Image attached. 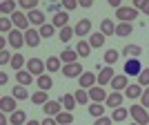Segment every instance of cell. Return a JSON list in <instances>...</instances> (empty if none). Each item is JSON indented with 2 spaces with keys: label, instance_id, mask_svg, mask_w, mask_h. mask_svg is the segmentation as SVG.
Returning <instances> with one entry per match:
<instances>
[{
  "label": "cell",
  "instance_id": "18",
  "mask_svg": "<svg viewBox=\"0 0 149 125\" xmlns=\"http://www.w3.org/2000/svg\"><path fill=\"white\" fill-rule=\"evenodd\" d=\"M51 25H54L58 31H60L62 27H67V25H69V13H67V11H58L56 16H54V20H51Z\"/></svg>",
  "mask_w": 149,
  "mask_h": 125
},
{
  "label": "cell",
  "instance_id": "17",
  "mask_svg": "<svg viewBox=\"0 0 149 125\" xmlns=\"http://www.w3.org/2000/svg\"><path fill=\"white\" fill-rule=\"evenodd\" d=\"M0 11H2V16H9V18H11L13 13L18 11V2H13V0H2V2H0Z\"/></svg>",
  "mask_w": 149,
  "mask_h": 125
},
{
  "label": "cell",
  "instance_id": "16",
  "mask_svg": "<svg viewBox=\"0 0 149 125\" xmlns=\"http://www.w3.org/2000/svg\"><path fill=\"white\" fill-rule=\"evenodd\" d=\"M42 110H45V114H47V116H58L65 107H62L60 100H49V103H45V105H42Z\"/></svg>",
  "mask_w": 149,
  "mask_h": 125
},
{
  "label": "cell",
  "instance_id": "21",
  "mask_svg": "<svg viewBox=\"0 0 149 125\" xmlns=\"http://www.w3.org/2000/svg\"><path fill=\"white\" fill-rule=\"evenodd\" d=\"M143 92H145V87H140L138 83H129V87L125 89V96L134 100V98H140V96H143Z\"/></svg>",
  "mask_w": 149,
  "mask_h": 125
},
{
  "label": "cell",
  "instance_id": "47",
  "mask_svg": "<svg viewBox=\"0 0 149 125\" xmlns=\"http://www.w3.org/2000/svg\"><path fill=\"white\" fill-rule=\"evenodd\" d=\"M140 105H143L145 110H149V87H145L143 96H140Z\"/></svg>",
  "mask_w": 149,
  "mask_h": 125
},
{
  "label": "cell",
  "instance_id": "39",
  "mask_svg": "<svg viewBox=\"0 0 149 125\" xmlns=\"http://www.w3.org/2000/svg\"><path fill=\"white\" fill-rule=\"evenodd\" d=\"M16 29V27H13V22H11V18H7V16H2V18H0V31H2V34H11V31Z\"/></svg>",
  "mask_w": 149,
  "mask_h": 125
},
{
  "label": "cell",
  "instance_id": "35",
  "mask_svg": "<svg viewBox=\"0 0 149 125\" xmlns=\"http://www.w3.org/2000/svg\"><path fill=\"white\" fill-rule=\"evenodd\" d=\"M76 51H78V56L85 58L91 54V45H89V40H78V45H76Z\"/></svg>",
  "mask_w": 149,
  "mask_h": 125
},
{
  "label": "cell",
  "instance_id": "10",
  "mask_svg": "<svg viewBox=\"0 0 149 125\" xmlns=\"http://www.w3.org/2000/svg\"><path fill=\"white\" fill-rule=\"evenodd\" d=\"M87 92H89L91 103H105L107 96H109V92H105V87H100V85H93V87L87 89Z\"/></svg>",
  "mask_w": 149,
  "mask_h": 125
},
{
  "label": "cell",
  "instance_id": "40",
  "mask_svg": "<svg viewBox=\"0 0 149 125\" xmlns=\"http://www.w3.org/2000/svg\"><path fill=\"white\" fill-rule=\"evenodd\" d=\"M11 96H13L16 100H25L29 94H27V87H25V85H16V87L11 89Z\"/></svg>",
  "mask_w": 149,
  "mask_h": 125
},
{
  "label": "cell",
  "instance_id": "1",
  "mask_svg": "<svg viewBox=\"0 0 149 125\" xmlns=\"http://www.w3.org/2000/svg\"><path fill=\"white\" fill-rule=\"evenodd\" d=\"M129 116L134 119V123H138V125H149V114L140 103H138V105L134 103V105L129 107Z\"/></svg>",
  "mask_w": 149,
  "mask_h": 125
},
{
  "label": "cell",
  "instance_id": "6",
  "mask_svg": "<svg viewBox=\"0 0 149 125\" xmlns=\"http://www.w3.org/2000/svg\"><path fill=\"white\" fill-rule=\"evenodd\" d=\"M45 69H47V65H45L42 58H36V56H33V58L27 60V72H31L33 76H42Z\"/></svg>",
  "mask_w": 149,
  "mask_h": 125
},
{
  "label": "cell",
  "instance_id": "7",
  "mask_svg": "<svg viewBox=\"0 0 149 125\" xmlns=\"http://www.w3.org/2000/svg\"><path fill=\"white\" fill-rule=\"evenodd\" d=\"M113 76H116V72H113V67H111V65H107V67L98 69V85H100V87L109 85V83L113 81Z\"/></svg>",
  "mask_w": 149,
  "mask_h": 125
},
{
  "label": "cell",
  "instance_id": "23",
  "mask_svg": "<svg viewBox=\"0 0 149 125\" xmlns=\"http://www.w3.org/2000/svg\"><path fill=\"white\" fill-rule=\"evenodd\" d=\"M100 34H105V36H116V22L109 18L100 20Z\"/></svg>",
  "mask_w": 149,
  "mask_h": 125
},
{
  "label": "cell",
  "instance_id": "48",
  "mask_svg": "<svg viewBox=\"0 0 149 125\" xmlns=\"http://www.w3.org/2000/svg\"><path fill=\"white\" fill-rule=\"evenodd\" d=\"M111 123H113L111 116H100V119L93 121V125H111Z\"/></svg>",
  "mask_w": 149,
  "mask_h": 125
},
{
  "label": "cell",
  "instance_id": "28",
  "mask_svg": "<svg viewBox=\"0 0 149 125\" xmlns=\"http://www.w3.org/2000/svg\"><path fill=\"white\" fill-rule=\"evenodd\" d=\"M120 54L127 56V58H138L140 54H143V47H138V45H127V47H123Z\"/></svg>",
  "mask_w": 149,
  "mask_h": 125
},
{
  "label": "cell",
  "instance_id": "41",
  "mask_svg": "<svg viewBox=\"0 0 149 125\" xmlns=\"http://www.w3.org/2000/svg\"><path fill=\"white\" fill-rule=\"evenodd\" d=\"M118 58H120V51L118 49H107L105 51V62H107V65H116Z\"/></svg>",
  "mask_w": 149,
  "mask_h": 125
},
{
  "label": "cell",
  "instance_id": "24",
  "mask_svg": "<svg viewBox=\"0 0 149 125\" xmlns=\"http://www.w3.org/2000/svg\"><path fill=\"white\" fill-rule=\"evenodd\" d=\"M27 16H29V22H31L33 27H38V29L45 25V13L40 11V9H36V11H29Z\"/></svg>",
  "mask_w": 149,
  "mask_h": 125
},
{
  "label": "cell",
  "instance_id": "51",
  "mask_svg": "<svg viewBox=\"0 0 149 125\" xmlns=\"http://www.w3.org/2000/svg\"><path fill=\"white\" fill-rule=\"evenodd\" d=\"M91 5H93V0H80V7H82V9H89Z\"/></svg>",
  "mask_w": 149,
  "mask_h": 125
},
{
  "label": "cell",
  "instance_id": "53",
  "mask_svg": "<svg viewBox=\"0 0 149 125\" xmlns=\"http://www.w3.org/2000/svg\"><path fill=\"white\" fill-rule=\"evenodd\" d=\"M140 11H145L149 16V0H145V2H143V9H140Z\"/></svg>",
  "mask_w": 149,
  "mask_h": 125
},
{
  "label": "cell",
  "instance_id": "34",
  "mask_svg": "<svg viewBox=\"0 0 149 125\" xmlns=\"http://www.w3.org/2000/svg\"><path fill=\"white\" fill-rule=\"evenodd\" d=\"M18 7H20V11H25V13L36 11L38 9V0H18Z\"/></svg>",
  "mask_w": 149,
  "mask_h": 125
},
{
  "label": "cell",
  "instance_id": "49",
  "mask_svg": "<svg viewBox=\"0 0 149 125\" xmlns=\"http://www.w3.org/2000/svg\"><path fill=\"white\" fill-rule=\"evenodd\" d=\"M40 125H58V123H56V119H54V116H47Z\"/></svg>",
  "mask_w": 149,
  "mask_h": 125
},
{
  "label": "cell",
  "instance_id": "52",
  "mask_svg": "<svg viewBox=\"0 0 149 125\" xmlns=\"http://www.w3.org/2000/svg\"><path fill=\"white\" fill-rule=\"evenodd\" d=\"M7 81H9V76L5 72H0V85H7Z\"/></svg>",
  "mask_w": 149,
  "mask_h": 125
},
{
  "label": "cell",
  "instance_id": "43",
  "mask_svg": "<svg viewBox=\"0 0 149 125\" xmlns=\"http://www.w3.org/2000/svg\"><path fill=\"white\" fill-rule=\"evenodd\" d=\"M38 31H40V36H42V38H51L54 34H56V27L51 25V22H45V25L40 27Z\"/></svg>",
  "mask_w": 149,
  "mask_h": 125
},
{
  "label": "cell",
  "instance_id": "27",
  "mask_svg": "<svg viewBox=\"0 0 149 125\" xmlns=\"http://www.w3.org/2000/svg\"><path fill=\"white\" fill-rule=\"evenodd\" d=\"M36 85H38V89L49 92L51 85H54V81H51V76H49V74H42V76H38V78H36Z\"/></svg>",
  "mask_w": 149,
  "mask_h": 125
},
{
  "label": "cell",
  "instance_id": "2",
  "mask_svg": "<svg viewBox=\"0 0 149 125\" xmlns=\"http://www.w3.org/2000/svg\"><path fill=\"white\" fill-rule=\"evenodd\" d=\"M116 18L120 20V22H131V20H136L138 18V9H134V7H127L123 5L120 9H116Z\"/></svg>",
  "mask_w": 149,
  "mask_h": 125
},
{
  "label": "cell",
  "instance_id": "29",
  "mask_svg": "<svg viewBox=\"0 0 149 125\" xmlns=\"http://www.w3.org/2000/svg\"><path fill=\"white\" fill-rule=\"evenodd\" d=\"M105 110H107L105 103H89V114H91L93 119H100V116H105Z\"/></svg>",
  "mask_w": 149,
  "mask_h": 125
},
{
  "label": "cell",
  "instance_id": "8",
  "mask_svg": "<svg viewBox=\"0 0 149 125\" xmlns=\"http://www.w3.org/2000/svg\"><path fill=\"white\" fill-rule=\"evenodd\" d=\"M109 85H111L113 92H125V89L129 87V76H127V74H116Z\"/></svg>",
  "mask_w": 149,
  "mask_h": 125
},
{
  "label": "cell",
  "instance_id": "11",
  "mask_svg": "<svg viewBox=\"0 0 149 125\" xmlns=\"http://www.w3.org/2000/svg\"><path fill=\"white\" fill-rule=\"evenodd\" d=\"M62 74L67 78H80L85 72H82L80 62H69V65H62Z\"/></svg>",
  "mask_w": 149,
  "mask_h": 125
},
{
  "label": "cell",
  "instance_id": "26",
  "mask_svg": "<svg viewBox=\"0 0 149 125\" xmlns=\"http://www.w3.org/2000/svg\"><path fill=\"white\" fill-rule=\"evenodd\" d=\"M60 103H62V107H65V112H71V110H76V96L74 94H62L60 96Z\"/></svg>",
  "mask_w": 149,
  "mask_h": 125
},
{
  "label": "cell",
  "instance_id": "36",
  "mask_svg": "<svg viewBox=\"0 0 149 125\" xmlns=\"http://www.w3.org/2000/svg\"><path fill=\"white\" fill-rule=\"evenodd\" d=\"M11 69H16V72H20V69H25V65H27V60H25V56L22 54H13V58H11Z\"/></svg>",
  "mask_w": 149,
  "mask_h": 125
},
{
  "label": "cell",
  "instance_id": "5",
  "mask_svg": "<svg viewBox=\"0 0 149 125\" xmlns=\"http://www.w3.org/2000/svg\"><path fill=\"white\" fill-rule=\"evenodd\" d=\"M11 22H13V27H16V29H20V31H27V29L31 27L29 16H27L25 11H20V9H18V11H16V13L11 16Z\"/></svg>",
  "mask_w": 149,
  "mask_h": 125
},
{
  "label": "cell",
  "instance_id": "44",
  "mask_svg": "<svg viewBox=\"0 0 149 125\" xmlns=\"http://www.w3.org/2000/svg\"><path fill=\"white\" fill-rule=\"evenodd\" d=\"M138 85L140 87H149V67H143V72L138 76Z\"/></svg>",
  "mask_w": 149,
  "mask_h": 125
},
{
  "label": "cell",
  "instance_id": "56",
  "mask_svg": "<svg viewBox=\"0 0 149 125\" xmlns=\"http://www.w3.org/2000/svg\"><path fill=\"white\" fill-rule=\"evenodd\" d=\"M131 125H138V123H131Z\"/></svg>",
  "mask_w": 149,
  "mask_h": 125
},
{
  "label": "cell",
  "instance_id": "30",
  "mask_svg": "<svg viewBox=\"0 0 149 125\" xmlns=\"http://www.w3.org/2000/svg\"><path fill=\"white\" fill-rule=\"evenodd\" d=\"M105 40H107V36H105V34H100V31H93L91 36H89V45H91V49H93V47H96V49L102 47Z\"/></svg>",
  "mask_w": 149,
  "mask_h": 125
},
{
  "label": "cell",
  "instance_id": "42",
  "mask_svg": "<svg viewBox=\"0 0 149 125\" xmlns=\"http://www.w3.org/2000/svg\"><path fill=\"white\" fill-rule=\"evenodd\" d=\"M76 36V34H74V27H62V29L60 31H58V38H60V40H62V43H67V40H71V38H74Z\"/></svg>",
  "mask_w": 149,
  "mask_h": 125
},
{
  "label": "cell",
  "instance_id": "14",
  "mask_svg": "<svg viewBox=\"0 0 149 125\" xmlns=\"http://www.w3.org/2000/svg\"><path fill=\"white\" fill-rule=\"evenodd\" d=\"M78 85L82 89H91L93 85H98V74H91V72H85V74L78 78Z\"/></svg>",
  "mask_w": 149,
  "mask_h": 125
},
{
  "label": "cell",
  "instance_id": "50",
  "mask_svg": "<svg viewBox=\"0 0 149 125\" xmlns=\"http://www.w3.org/2000/svg\"><path fill=\"white\" fill-rule=\"evenodd\" d=\"M107 2H109V7H113V9H120V7H123L120 0H107Z\"/></svg>",
  "mask_w": 149,
  "mask_h": 125
},
{
  "label": "cell",
  "instance_id": "4",
  "mask_svg": "<svg viewBox=\"0 0 149 125\" xmlns=\"http://www.w3.org/2000/svg\"><path fill=\"white\" fill-rule=\"evenodd\" d=\"M74 34L80 38V40H82L85 36H91V20H89V18H80V20L74 25Z\"/></svg>",
  "mask_w": 149,
  "mask_h": 125
},
{
  "label": "cell",
  "instance_id": "19",
  "mask_svg": "<svg viewBox=\"0 0 149 125\" xmlns=\"http://www.w3.org/2000/svg\"><path fill=\"white\" fill-rule=\"evenodd\" d=\"M45 65H47V72H49V74H56V72H60V69H62L60 56H49L47 60H45Z\"/></svg>",
  "mask_w": 149,
  "mask_h": 125
},
{
  "label": "cell",
  "instance_id": "33",
  "mask_svg": "<svg viewBox=\"0 0 149 125\" xmlns=\"http://www.w3.org/2000/svg\"><path fill=\"white\" fill-rule=\"evenodd\" d=\"M31 103H36V105H45V103H49V92L38 89L36 94H31Z\"/></svg>",
  "mask_w": 149,
  "mask_h": 125
},
{
  "label": "cell",
  "instance_id": "38",
  "mask_svg": "<svg viewBox=\"0 0 149 125\" xmlns=\"http://www.w3.org/2000/svg\"><path fill=\"white\" fill-rule=\"evenodd\" d=\"M74 96H76V103H80V105H87L89 100H91V98H89V92H87V89H82V87L76 89Z\"/></svg>",
  "mask_w": 149,
  "mask_h": 125
},
{
  "label": "cell",
  "instance_id": "31",
  "mask_svg": "<svg viewBox=\"0 0 149 125\" xmlns=\"http://www.w3.org/2000/svg\"><path fill=\"white\" fill-rule=\"evenodd\" d=\"M60 60L62 65H69V62H78V51L76 49H65L60 54Z\"/></svg>",
  "mask_w": 149,
  "mask_h": 125
},
{
  "label": "cell",
  "instance_id": "25",
  "mask_svg": "<svg viewBox=\"0 0 149 125\" xmlns=\"http://www.w3.org/2000/svg\"><path fill=\"white\" fill-rule=\"evenodd\" d=\"M9 123L11 125H25L27 123V112L25 110H16L13 114H9Z\"/></svg>",
  "mask_w": 149,
  "mask_h": 125
},
{
  "label": "cell",
  "instance_id": "15",
  "mask_svg": "<svg viewBox=\"0 0 149 125\" xmlns=\"http://www.w3.org/2000/svg\"><path fill=\"white\" fill-rule=\"evenodd\" d=\"M18 110V105H16V98L13 96H2L0 98V112L2 114H13Z\"/></svg>",
  "mask_w": 149,
  "mask_h": 125
},
{
  "label": "cell",
  "instance_id": "37",
  "mask_svg": "<svg viewBox=\"0 0 149 125\" xmlns=\"http://www.w3.org/2000/svg\"><path fill=\"white\" fill-rule=\"evenodd\" d=\"M54 119H56V123H58V125H71V123H74V114H71V112H65V110H62V112L58 114V116H54Z\"/></svg>",
  "mask_w": 149,
  "mask_h": 125
},
{
  "label": "cell",
  "instance_id": "54",
  "mask_svg": "<svg viewBox=\"0 0 149 125\" xmlns=\"http://www.w3.org/2000/svg\"><path fill=\"white\" fill-rule=\"evenodd\" d=\"M0 125H9V121H7V114H0Z\"/></svg>",
  "mask_w": 149,
  "mask_h": 125
},
{
  "label": "cell",
  "instance_id": "20",
  "mask_svg": "<svg viewBox=\"0 0 149 125\" xmlns=\"http://www.w3.org/2000/svg\"><path fill=\"white\" fill-rule=\"evenodd\" d=\"M129 119V107H116L111 110V121L113 123H123V121Z\"/></svg>",
  "mask_w": 149,
  "mask_h": 125
},
{
  "label": "cell",
  "instance_id": "3",
  "mask_svg": "<svg viewBox=\"0 0 149 125\" xmlns=\"http://www.w3.org/2000/svg\"><path fill=\"white\" fill-rule=\"evenodd\" d=\"M123 72L127 76H140V72H143V65H140V58H127L123 65Z\"/></svg>",
  "mask_w": 149,
  "mask_h": 125
},
{
  "label": "cell",
  "instance_id": "46",
  "mask_svg": "<svg viewBox=\"0 0 149 125\" xmlns=\"http://www.w3.org/2000/svg\"><path fill=\"white\" fill-rule=\"evenodd\" d=\"M13 54H9V49H2L0 51V65H7V62H11Z\"/></svg>",
  "mask_w": 149,
  "mask_h": 125
},
{
  "label": "cell",
  "instance_id": "22",
  "mask_svg": "<svg viewBox=\"0 0 149 125\" xmlns=\"http://www.w3.org/2000/svg\"><path fill=\"white\" fill-rule=\"evenodd\" d=\"M16 81H18V85L29 87L31 83H33V74H31V72H27V69H20V72H16Z\"/></svg>",
  "mask_w": 149,
  "mask_h": 125
},
{
  "label": "cell",
  "instance_id": "9",
  "mask_svg": "<svg viewBox=\"0 0 149 125\" xmlns=\"http://www.w3.org/2000/svg\"><path fill=\"white\" fill-rule=\"evenodd\" d=\"M123 100H125L123 92H109L105 105H107V110H116V107H123Z\"/></svg>",
  "mask_w": 149,
  "mask_h": 125
},
{
  "label": "cell",
  "instance_id": "13",
  "mask_svg": "<svg viewBox=\"0 0 149 125\" xmlns=\"http://www.w3.org/2000/svg\"><path fill=\"white\" fill-rule=\"evenodd\" d=\"M40 31L36 29V27H29V29L25 31V45L27 47H38L40 45Z\"/></svg>",
  "mask_w": 149,
  "mask_h": 125
},
{
  "label": "cell",
  "instance_id": "45",
  "mask_svg": "<svg viewBox=\"0 0 149 125\" xmlns=\"http://www.w3.org/2000/svg\"><path fill=\"white\" fill-rule=\"evenodd\" d=\"M78 5H80L78 0H62V11H67V13H69V11H74Z\"/></svg>",
  "mask_w": 149,
  "mask_h": 125
},
{
  "label": "cell",
  "instance_id": "32",
  "mask_svg": "<svg viewBox=\"0 0 149 125\" xmlns=\"http://www.w3.org/2000/svg\"><path fill=\"white\" fill-rule=\"evenodd\" d=\"M131 31H134V25H131V22H118V25H116V36H120V38L131 36Z\"/></svg>",
  "mask_w": 149,
  "mask_h": 125
},
{
  "label": "cell",
  "instance_id": "55",
  "mask_svg": "<svg viewBox=\"0 0 149 125\" xmlns=\"http://www.w3.org/2000/svg\"><path fill=\"white\" fill-rule=\"evenodd\" d=\"M25 125H40V123H38V121H33V119H29V121H27Z\"/></svg>",
  "mask_w": 149,
  "mask_h": 125
},
{
  "label": "cell",
  "instance_id": "12",
  "mask_svg": "<svg viewBox=\"0 0 149 125\" xmlns=\"http://www.w3.org/2000/svg\"><path fill=\"white\" fill-rule=\"evenodd\" d=\"M7 43L11 45L13 49H20L22 45H25V31H20V29H13L9 36H7Z\"/></svg>",
  "mask_w": 149,
  "mask_h": 125
}]
</instances>
